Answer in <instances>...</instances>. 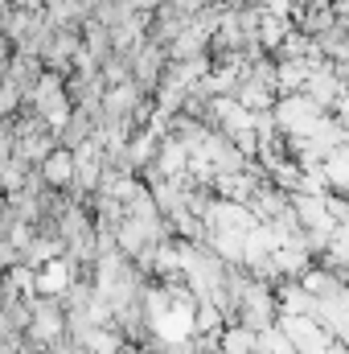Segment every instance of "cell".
Returning a JSON list of instances; mask_svg holds the SVG:
<instances>
[{"mask_svg": "<svg viewBox=\"0 0 349 354\" xmlns=\"http://www.w3.org/2000/svg\"><path fill=\"white\" fill-rule=\"evenodd\" d=\"M321 115H329V111H325L321 103H312L308 95H283V99L275 103V124H279V132H283L288 140H292V136H308V140H312Z\"/></svg>", "mask_w": 349, "mask_h": 354, "instance_id": "obj_1", "label": "cell"}, {"mask_svg": "<svg viewBox=\"0 0 349 354\" xmlns=\"http://www.w3.org/2000/svg\"><path fill=\"white\" fill-rule=\"evenodd\" d=\"M74 174H79V161H74V153H70L66 145H58V149L46 157V165H41V177H46V185H50L54 194L74 189Z\"/></svg>", "mask_w": 349, "mask_h": 354, "instance_id": "obj_2", "label": "cell"}, {"mask_svg": "<svg viewBox=\"0 0 349 354\" xmlns=\"http://www.w3.org/2000/svg\"><path fill=\"white\" fill-rule=\"evenodd\" d=\"M70 284H74V264H70L66 256L37 268V292H41V297H66Z\"/></svg>", "mask_w": 349, "mask_h": 354, "instance_id": "obj_3", "label": "cell"}, {"mask_svg": "<svg viewBox=\"0 0 349 354\" xmlns=\"http://www.w3.org/2000/svg\"><path fill=\"white\" fill-rule=\"evenodd\" d=\"M325 181H329V194L349 198V145L325 157Z\"/></svg>", "mask_w": 349, "mask_h": 354, "instance_id": "obj_4", "label": "cell"}, {"mask_svg": "<svg viewBox=\"0 0 349 354\" xmlns=\"http://www.w3.org/2000/svg\"><path fill=\"white\" fill-rule=\"evenodd\" d=\"M235 99H239L247 111H275V103H279V95H275V91L263 87V83H251V79L239 87V95H235Z\"/></svg>", "mask_w": 349, "mask_h": 354, "instance_id": "obj_5", "label": "cell"}, {"mask_svg": "<svg viewBox=\"0 0 349 354\" xmlns=\"http://www.w3.org/2000/svg\"><path fill=\"white\" fill-rule=\"evenodd\" d=\"M333 115L341 120V128L349 132V87L341 91V95H337V103H333Z\"/></svg>", "mask_w": 349, "mask_h": 354, "instance_id": "obj_6", "label": "cell"}]
</instances>
